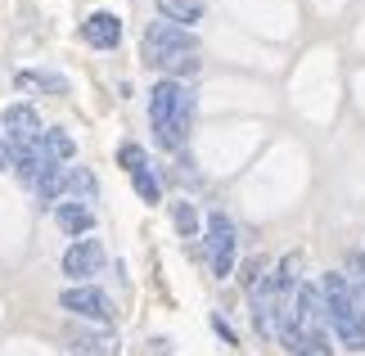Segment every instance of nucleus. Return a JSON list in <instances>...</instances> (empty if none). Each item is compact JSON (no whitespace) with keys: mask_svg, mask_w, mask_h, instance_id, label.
I'll use <instances>...</instances> for the list:
<instances>
[{"mask_svg":"<svg viewBox=\"0 0 365 356\" xmlns=\"http://www.w3.org/2000/svg\"><path fill=\"white\" fill-rule=\"evenodd\" d=\"M68 194H77V203H91L95 194H100V185L86 167H68Z\"/></svg>","mask_w":365,"mask_h":356,"instance_id":"15","label":"nucleus"},{"mask_svg":"<svg viewBox=\"0 0 365 356\" xmlns=\"http://www.w3.org/2000/svg\"><path fill=\"white\" fill-rule=\"evenodd\" d=\"M158 14L176 27H190L203 19V0H158Z\"/></svg>","mask_w":365,"mask_h":356,"instance_id":"11","label":"nucleus"},{"mask_svg":"<svg viewBox=\"0 0 365 356\" xmlns=\"http://www.w3.org/2000/svg\"><path fill=\"white\" fill-rule=\"evenodd\" d=\"M172 221H176V230L180 235H199V212H194V203H172Z\"/></svg>","mask_w":365,"mask_h":356,"instance_id":"18","label":"nucleus"},{"mask_svg":"<svg viewBox=\"0 0 365 356\" xmlns=\"http://www.w3.org/2000/svg\"><path fill=\"white\" fill-rule=\"evenodd\" d=\"M320 297H325V316L334 325V334H339V343L361 352L365 347V311H361L347 275H325L320 280Z\"/></svg>","mask_w":365,"mask_h":356,"instance_id":"2","label":"nucleus"},{"mask_svg":"<svg viewBox=\"0 0 365 356\" xmlns=\"http://www.w3.org/2000/svg\"><path fill=\"white\" fill-rule=\"evenodd\" d=\"M118 163L126 167V172H140V167H149V158H145V149H140V145H122V149H118Z\"/></svg>","mask_w":365,"mask_h":356,"instance_id":"19","label":"nucleus"},{"mask_svg":"<svg viewBox=\"0 0 365 356\" xmlns=\"http://www.w3.org/2000/svg\"><path fill=\"white\" fill-rule=\"evenodd\" d=\"M41 149H46V158H50L54 167H63V163H68V158L77 153L73 136H68V131H59V126H50V131H41Z\"/></svg>","mask_w":365,"mask_h":356,"instance_id":"12","label":"nucleus"},{"mask_svg":"<svg viewBox=\"0 0 365 356\" xmlns=\"http://www.w3.org/2000/svg\"><path fill=\"white\" fill-rule=\"evenodd\" d=\"M190 118H194V95L180 86V81L163 77L158 86L149 91V122H153L158 145H163V149H180V145H185Z\"/></svg>","mask_w":365,"mask_h":356,"instance_id":"1","label":"nucleus"},{"mask_svg":"<svg viewBox=\"0 0 365 356\" xmlns=\"http://www.w3.org/2000/svg\"><path fill=\"white\" fill-rule=\"evenodd\" d=\"M0 126L9 131L14 149H19V145H32V140H41V118H36V108H32V104H9V108H5V118H0Z\"/></svg>","mask_w":365,"mask_h":356,"instance_id":"7","label":"nucleus"},{"mask_svg":"<svg viewBox=\"0 0 365 356\" xmlns=\"http://www.w3.org/2000/svg\"><path fill=\"white\" fill-rule=\"evenodd\" d=\"M289 356H329V338H325V330H302L298 343L289 347Z\"/></svg>","mask_w":365,"mask_h":356,"instance_id":"14","label":"nucleus"},{"mask_svg":"<svg viewBox=\"0 0 365 356\" xmlns=\"http://www.w3.org/2000/svg\"><path fill=\"white\" fill-rule=\"evenodd\" d=\"M54 221H59V230H68V235H86L95 225V212L86 203H77V198H68V203L54 208Z\"/></svg>","mask_w":365,"mask_h":356,"instance_id":"10","label":"nucleus"},{"mask_svg":"<svg viewBox=\"0 0 365 356\" xmlns=\"http://www.w3.org/2000/svg\"><path fill=\"white\" fill-rule=\"evenodd\" d=\"M14 81H19V86H41V91H54V95H63V91H68V81H63V77H50V73H14Z\"/></svg>","mask_w":365,"mask_h":356,"instance_id":"17","label":"nucleus"},{"mask_svg":"<svg viewBox=\"0 0 365 356\" xmlns=\"http://www.w3.org/2000/svg\"><path fill=\"white\" fill-rule=\"evenodd\" d=\"M167 68H172L176 77H194V73H199V59H194V54H180V59H172Z\"/></svg>","mask_w":365,"mask_h":356,"instance_id":"20","label":"nucleus"},{"mask_svg":"<svg viewBox=\"0 0 365 356\" xmlns=\"http://www.w3.org/2000/svg\"><path fill=\"white\" fill-rule=\"evenodd\" d=\"M131 185H135V194L145 198V203H158V198H163V185H158V176H153L149 167H140V172H131Z\"/></svg>","mask_w":365,"mask_h":356,"instance_id":"16","label":"nucleus"},{"mask_svg":"<svg viewBox=\"0 0 365 356\" xmlns=\"http://www.w3.org/2000/svg\"><path fill=\"white\" fill-rule=\"evenodd\" d=\"M59 307H63V311H73V316L100 320V325L113 320V302H108V293H104V289H95V284H77V289H68V293L59 297Z\"/></svg>","mask_w":365,"mask_h":356,"instance_id":"5","label":"nucleus"},{"mask_svg":"<svg viewBox=\"0 0 365 356\" xmlns=\"http://www.w3.org/2000/svg\"><path fill=\"white\" fill-rule=\"evenodd\" d=\"M194 50H199V41H194L190 27H176V23H167V19L145 27V59H149V63L167 68L172 59H180V54H194Z\"/></svg>","mask_w":365,"mask_h":356,"instance_id":"3","label":"nucleus"},{"mask_svg":"<svg viewBox=\"0 0 365 356\" xmlns=\"http://www.w3.org/2000/svg\"><path fill=\"white\" fill-rule=\"evenodd\" d=\"M212 325H217V334H221V338H226V343H235V334H230V325H226V320H221V316H217Z\"/></svg>","mask_w":365,"mask_h":356,"instance_id":"21","label":"nucleus"},{"mask_svg":"<svg viewBox=\"0 0 365 356\" xmlns=\"http://www.w3.org/2000/svg\"><path fill=\"white\" fill-rule=\"evenodd\" d=\"M46 167H50V158H46V149H41V140H32V145H19V149H14V172H19L27 185H36Z\"/></svg>","mask_w":365,"mask_h":356,"instance_id":"9","label":"nucleus"},{"mask_svg":"<svg viewBox=\"0 0 365 356\" xmlns=\"http://www.w3.org/2000/svg\"><path fill=\"white\" fill-rule=\"evenodd\" d=\"M100 270H104V244L100 239H77V244L63 253V275L91 280V275H100Z\"/></svg>","mask_w":365,"mask_h":356,"instance_id":"6","label":"nucleus"},{"mask_svg":"<svg viewBox=\"0 0 365 356\" xmlns=\"http://www.w3.org/2000/svg\"><path fill=\"white\" fill-rule=\"evenodd\" d=\"M235 248H240L235 221L226 217V212H212V217H207V266H212L217 280H226L235 270Z\"/></svg>","mask_w":365,"mask_h":356,"instance_id":"4","label":"nucleus"},{"mask_svg":"<svg viewBox=\"0 0 365 356\" xmlns=\"http://www.w3.org/2000/svg\"><path fill=\"white\" fill-rule=\"evenodd\" d=\"M81 36H86L95 50H118V41H122V19H118V14H91L86 27H81Z\"/></svg>","mask_w":365,"mask_h":356,"instance_id":"8","label":"nucleus"},{"mask_svg":"<svg viewBox=\"0 0 365 356\" xmlns=\"http://www.w3.org/2000/svg\"><path fill=\"white\" fill-rule=\"evenodd\" d=\"M5 167H14V158H9V149H5V140H0V172H5Z\"/></svg>","mask_w":365,"mask_h":356,"instance_id":"22","label":"nucleus"},{"mask_svg":"<svg viewBox=\"0 0 365 356\" xmlns=\"http://www.w3.org/2000/svg\"><path fill=\"white\" fill-rule=\"evenodd\" d=\"M36 194L46 198V203H59V198L68 194V167H46V172H41V180H36Z\"/></svg>","mask_w":365,"mask_h":356,"instance_id":"13","label":"nucleus"}]
</instances>
